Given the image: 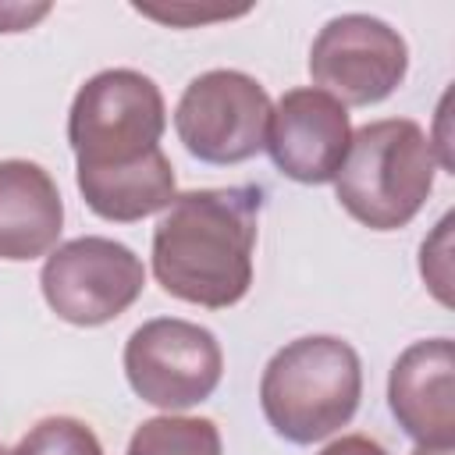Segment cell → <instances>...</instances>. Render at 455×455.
Returning a JSON list of instances; mask_svg holds the SVG:
<instances>
[{
    "mask_svg": "<svg viewBox=\"0 0 455 455\" xmlns=\"http://www.w3.org/2000/svg\"><path fill=\"white\" fill-rule=\"evenodd\" d=\"M263 192L256 185L192 188L174 196L153 231L160 288L203 309H228L249 295Z\"/></svg>",
    "mask_w": 455,
    "mask_h": 455,
    "instance_id": "cell-1",
    "label": "cell"
},
{
    "mask_svg": "<svg viewBox=\"0 0 455 455\" xmlns=\"http://www.w3.org/2000/svg\"><path fill=\"white\" fill-rule=\"evenodd\" d=\"M359 352L334 334H306L270 355L259 377V409L277 437L313 444L338 434L359 409Z\"/></svg>",
    "mask_w": 455,
    "mask_h": 455,
    "instance_id": "cell-2",
    "label": "cell"
},
{
    "mask_svg": "<svg viewBox=\"0 0 455 455\" xmlns=\"http://www.w3.org/2000/svg\"><path fill=\"white\" fill-rule=\"evenodd\" d=\"M434 171L430 135L409 117H384L352 132L345 164L334 174V196L363 228L398 231L434 192Z\"/></svg>",
    "mask_w": 455,
    "mask_h": 455,
    "instance_id": "cell-3",
    "label": "cell"
},
{
    "mask_svg": "<svg viewBox=\"0 0 455 455\" xmlns=\"http://www.w3.org/2000/svg\"><path fill=\"white\" fill-rule=\"evenodd\" d=\"M167 107L160 85L132 68L92 75L71 100L68 142L78 171L121 167L160 149Z\"/></svg>",
    "mask_w": 455,
    "mask_h": 455,
    "instance_id": "cell-4",
    "label": "cell"
},
{
    "mask_svg": "<svg viewBox=\"0 0 455 455\" xmlns=\"http://www.w3.org/2000/svg\"><path fill=\"white\" fill-rule=\"evenodd\" d=\"M270 107L267 89L252 75L213 68L185 85L174 107V132L203 164H245L267 146Z\"/></svg>",
    "mask_w": 455,
    "mask_h": 455,
    "instance_id": "cell-5",
    "label": "cell"
},
{
    "mask_svg": "<svg viewBox=\"0 0 455 455\" xmlns=\"http://www.w3.org/2000/svg\"><path fill=\"white\" fill-rule=\"evenodd\" d=\"M39 288L46 306L64 323L103 327L142 295L146 267L124 242L82 235L46 256L39 270Z\"/></svg>",
    "mask_w": 455,
    "mask_h": 455,
    "instance_id": "cell-6",
    "label": "cell"
},
{
    "mask_svg": "<svg viewBox=\"0 0 455 455\" xmlns=\"http://www.w3.org/2000/svg\"><path fill=\"white\" fill-rule=\"evenodd\" d=\"M224 373V352L213 331L178 320L156 316L135 327L124 341V377L132 391L167 412L206 402Z\"/></svg>",
    "mask_w": 455,
    "mask_h": 455,
    "instance_id": "cell-7",
    "label": "cell"
},
{
    "mask_svg": "<svg viewBox=\"0 0 455 455\" xmlns=\"http://www.w3.org/2000/svg\"><path fill=\"white\" fill-rule=\"evenodd\" d=\"M409 71V46L373 14L331 18L309 46V78L341 107H373L387 100Z\"/></svg>",
    "mask_w": 455,
    "mask_h": 455,
    "instance_id": "cell-8",
    "label": "cell"
},
{
    "mask_svg": "<svg viewBox=\"0 0 455 455\" xmlns=\"http://www.w3.org/2000/svg\"><path fill=\"white\" fill-rule=\"evenodd\" d=\"M352 142L348 107L316 85L288 89L270 107L267 153L274 167L299 185H327L345 164Z\"/></svg>",
    "mask_w": 455,
    "mask_h": 455,
    "instance_id": "cell-9",
    "label": "cell"
},
{
    "mask_svg": "<svg viewBox=\"0 0 455 455\" xmlns=\"http://www.w3.org/2000/svg\"><path fill=\"white\" fill-rule=\"evenodd\" d=\"M387 405L398 427L423 448H455V345L412 341L391 366Z\"/></svg>",
    "mask_w": 455,
    "mask_h": 455,
    "instance_id": "cell-10",
    "label": "cell"
},
{
    "mask_svg": "<svg viewBox=\"0 0 455 455\" xmlns=\"http://www.w3.org/2000/svg\"><path fill=\"white\" fill-rule=\"evenodd\" d=\"M64 231L60 188L32 160H0V259L28 263L53 252Z\"/></svg>",
    "mask_w": 455,
    "mask_h": 455,
    "instance_id": "cell-11",
    "label": "cell"
},
{
    "mask_svg": "<svg viewBox=\"0 0 455 455\" xmlns=\"http://www.w3.org/2000/svg\"><path fill=\"white\" fill-rule=\"evenodd\" d=\"M78 192L85 206L114 224H135L142 217H153L174 203V167L164 149H153L149 156L121 167H100V171H75Z\"/></svg>",
    "mask_w": 455,
    "mask_h": 455,
    "instance_id": "cell-12",
    "label": "cell"
},
{
    "mask_svg": "<svg viewBox=\"0 0 455 455\" xmlns=\"http://www.w3.org/2000/svg\"><path fill=\"white\" fill-rule=\"evenodd\" d=\"M220 430L206 416H153L135 427L124 455H220Z\"/></svg>",
    "mask_w": 455,
    "mask_h": 455,
    "instance_id": "cell-13",
    "label": "cell"
},
{
    "mask_svg": "<svg viewBox=\"0 0 455 455\" xmlns=\"http://www.w3.org/2000/svg\"><path fill=\"white\" fill-rule=\"evenodd\" d=\"M14 455H103L100 437L75 416H46L18 441Z\"/></svg>",
    "mask_w": 455,
    "mask_h": 455,
    "instance_id": "cell-14",
    "label": "cell"
},
{
    "mask_svg": "<svg viewBox=\"0 0 455 455\" xmlns=\"http://www.w3.org/2000/svg\"><path fill=\"white\" fill-rule=\"evenodd\" d=\"M419 274L427 281V288L451 306V213L441 217V224L434 228V235L423 242L419 249Z\"/></svg>",
    "mask_w": 455,
    "mask_h": 455,
    "instance_id": "cell-15",
    "label": "cell"
},
{
    "mask_svg": "<svg viewBox=\"0 0 455 455\" xmlns=\"http://www.w3.org/2000/svg\"><path fill=\"white\" fill-rule=\"evenodd\" d=\"M50 14V4H0V32H25Z\"/></svg>",
    "mask_w": 455,
    "mask_h": 455,
    "instance_id": "cell-16",
    "label": "cell"
},
{
    "mask_svg": "<svg viewBox=\"0 0 455 455\" xmlns=\"http://www.w3.org/2000/svg\"><path fill=\"white\" fill-rule=\"evenodd\" d=\"M139 14L146 18H160V21H210V18H231V14H245V11H196V7H171V11H160V7H135Z\"/></svg>",
    "mask_w": 455,
    "mask_h": 455,
    "instance_id": "cell-17",
    "label": "cell"
},
{
    "mask_svg": "<svg viewBox=\"0 0 455 455\" xmlns=\"http://www.w3.org/2000/svg\"><path fill=\"white\" fill-rule=\"evenodd\" d=\"M320 455H387V451H384L380 441H373L366 434H345V437L331 441Z\"/></svg>",
    "mask_w": 455,
    "mask_h": 455,
    "instance_id": "cell-18",
    "label": "cell"
},
{
    "mask_svg": "<svg viewBox=\"0 0 455 455\" xmlns=\"http://www.w3.org/2000/svg\"><path fill=\"white\" fill-rule=\"evenodd\" d=\"M409 455H451V448H423V444H416Z\"/></svg>",
    "mask_w": 455,
    "mask_h": 455,
    "instance_id": "cell-19",
    "label": "cell"
},
{
    "mask_svg": "<svg viewBox=\"0 0 455 455\" xmlns=\"http://www.w3.org/2000/svg\"><path fill=\"white\" fill-rule=\"evenodd\" d=\"M0 455H14V451H7V448H4V444H0Z\"/></svg>",
    "mask_w": 455,
    "mask_h": 455,
    "instance_id": "cell-20",
    "label": "cell"
}]
</instances>
